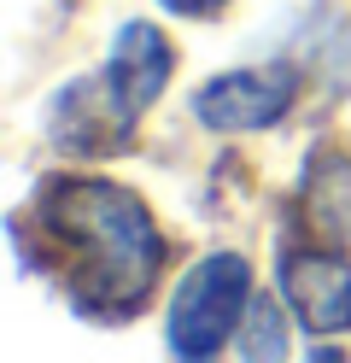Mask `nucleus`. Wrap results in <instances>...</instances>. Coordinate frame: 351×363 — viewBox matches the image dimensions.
I'll use <instances>...</instances> for the list:
<instances>
[{
  "mask_svg": "<svg viewBox=\"0 0 351 363\" xmlns=\"http://www.w3.org/2000/svg\"><path fill=\"white\" fill-rule=\"evenodd\" d=\"M12 240L18 258L70 299V311L106 328L147 311L164 269L152 211L100 176H47L30 206L12 211Z\"/></svg>",
  "mask_w": 351,
  "mask_h": 363,
  "instance_id": "f257e3e1",
  "label": "nucleus"
},
{
  "mask_svg": "<svg viewBox=\"0 0 351 363\" xmlns=\"http://www.w3.org/2000/svg\"><path fill=\"white\" fill-rule=\"evenodd\" d=\"M176 71V48L170 35L147 18H129L123 30L111 35V53L100 71L70 77L65 88H53L47 100V141L70 158H117L135 147L140 118L158 106V94L170 88Z\"/></svg>",
  "mask_w": 351,
  "mask_h": 363,
  "instance_id": "f03ea898",
  "label": "nucleus"
},
{
  "mask_svg": "<svg viewBox=\"0 0 351 363\" xmlns=\"http://www.w3.org/2000/svg\"><path fill=\"white\" fill-rule=\"evenodd\" d=\"M246 305H252V264L240 252H205L170 299V323H164L170 352L176 357H217L240 334Z\"/></svg>",
  "mask_w": 351,
  "mask_h": 363,
  "instance_id": "7ed1b4c3",
  "label": "nucleus"
},
{
  "mask_svg": "<svg viewBox=\"0 0 351 363\" xmlns=\"http://www.w3.org/2000/svg\"><path fill=\"white\" fill-rule=\"evenodd\" d=\"M275 287L304 334H345L351 328V252L293 235L275 258Z\"/></svg>",
  "mask_w": 351,
  "mask_h": 363,
  "instance_id": "20e7f679",
  "label": "nucleus"
},
{
  "mask_svg": "<svg viewBox=\"0 0 351 363\" xmlns=\"http://www.w3.org/2000/svg\"><path fill=\"white\" fill-rule=\"evenodd\" d=\"M299 100V65L293 59H269V65H246V71H223L194 94V118L211 135H257L275 129Z\"/></svg>",
  "mask_w": 351,
  "mask_h": 363,
  "instance_id": "39448f33",
  "label": "nucleus"
},
{
  "mask_svg": "<svg viewBox=\"0 0 351 363\" xmlns=\"http://www.w3.org/2000/svg\"><path fill=\"white\" fill-rule=\"evenodd\" d=\"M293 235L351 252V152L311 147L293 188Z\"/></svg>",
  "mask_w": 351,
  "mask_h": 363,
  "instance_id": "423d86ee",
  "label": "nucleus"
},
{
  "mask_svg": "<svg viewBox=\"0 0 351 363\" xmlns=\"http://www.w3.org/2000/svg\"><path fill=\"white\" fill-rule=\"evenodd\" d=\"M234 346H240V357H257V363L287 357V323H281V299H269V293H264V299H252L240 334H234Z\"/></svg>",
  "mask_w": 351,
  "mask_h": 363,
  "instance_id": "0eeeda50",
  "label": "nucleus"
},
{
  "mask_svg": "<svg viewBox=\"0 0 351 363\" xmlns=\"http://www.w3.org/2000/svg\"><path fill=\"white\" fill-rule=\"evenodd\" d=\"M158 6H170L176 18H217L228 0H158Z\"/></svg>",
  "mask_w": 351,
  "mask_h": 363,
  "instance_id": "6e6552de",
  "label": "nucleus"
}]
</instances>
